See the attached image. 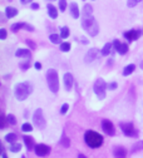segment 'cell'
Segmentation results:
<instances>
[{"mask_svg":"<svg viewBox=\"0 0 143 158\" xmlns=\"http://www.w3.org/2000/svg\"><path fill=\"white\" fill-rule=\"evenodd\" d=\"M32 93H33V85L29 82L18 83L14 89V94L18 101H25Z\"/></svg>","mask_w":143,"mask_h":158,"instance_id":"1","label":"cell"},{"mask_svg":"<svg viewBox=\"0 0 143 158\" xmlns=\"http://www.w3.org/2000/svg\"><path fill=\"white\" fill-rule=\"evenodd\" d=\"M82 27H83V29L90 36H95L99 33V25H98L97 20L93 18V15H90V16H82Z\"/></svg>","mask_w":143,"mask_h":158,"instance_id":"2","label":"cell"},{"mask_svg":"<svg viewBox=\"0 0 143 158\" xmlns=\"http://www.w3.org/2000/svg\"><path fill=\"white\" fill-rule=\"evenodd\" d=\"M84 141L90 148H99L103 144V137L95 131H87L84 134Z\"/></svg>","mask_w":143,"mask_h":158,"instance_id":"3","label":"cell"},{"mask_svg":"<svg viewBox=\"0 0 143 158\" xmlns=\"http://www.w3.org/2000/svg\"><path fill=\"white\" fill-rule=\"evenodd\" d=\"M47 82H48V87H49L50 92L58 93V90H59V77H58V72L55 69H48Z\"/></svg>","mask_w":143,"mask_h":158,"instance_id":"4","label":"cell"},{"mask_svg":"<svg viewBox=\"0 0 143 158\" xmlns=\"http://www.w3.org/2000/svg\"><path fill=\"white\" fill-rule=\"evenodd\" d=\"M107 88H108V84L102 78H98L94 82V85H93V90H94L95 95L99 98V99H104L106 98V89Z\"/></svg>","mask_w":143,"mask_h":158,"instance_id":"5","label":"cell"},{"mask_svg":"<svg viewBox=\"0 0 143 158\" xmlns=\"http://www.w3.org/2000/svg\"><path fill=\"white\" fill-rule=\"evenodd\" d=\"M33 122H34V124H35L38 128H40V129H44V128H45L47 122H45L43 110L40 109V108H38V109L34 112V114H33Z\"/></svg>","mask_w":143,"mask_h":158,"instance_id":"6","label":"cell"},{"mask_svg":"<svg viewBox=\"0 0 143 158\" xmlns=\"http://www.w3.org/2000/svg\"><path fill=\"white\" fill-rule=\"evenodd\" d=\"M100 54H102V52H100L98 48H90V49L87 52L86 56H84V62H86L87 64L93 63V62L95 60V59H97Z\"/></svg>","mask_w":143,"mask_h":158,"instance_id":"7","label":"cell"},{"mask_svg":"<svg viewBox=\"0 0 143 158\" xmlns=\"http://www.w3.org/2000/svg\"><path fill=\"white\" fill-rule=\"evenodd\" d=\"M120 129H122V132H123L127 137L137 135V132L134 129V126L131 122H122L120 123Z\"/></svg>","mask_w":143,"mask_h":158,"instance_id":"8","label":"cell"},{"mask_svg":"<svg viewBox=\"0 0 143 158\" xmlns=\"http://www.w3.org/2000/svg\"><path fill=\"white\" fill-rule=\"evenodd\" d=\"M143 34V31L142 30H139V29H132V30H128V31H124V38L127 39V40H129V42H134V40H137V39L141 36Z\"/></svg>","mask_w":143,"mask_h":158,"instance_id":"9","label":"cell"},{"mask_svg":"<svg viewBox=\"0 0 143 158\" xmlns=\"http://www.w3.org/2000/svg\"><path fill=\"white\" fill-rule=\"evenodd\" d=\"M113 47H114V49L117 50V53H119L120 55H124V54H127L128 53V45L127 44H124V43H120L118 39H116V40L113 42Z\"/></svg>","mask_w":143,"mask_h":158,"instance_id":"10","label":"cell"},{"mask_svg":"<svg viewBox=\"0 0 143 158\" xmlns=\"http://www.w3.org/2000/svg\"><path fill=\"white\" fill-rule=\"evenodd\" d=\"M34 151H35V154H36V156H39V157H44V156L49 154V152H50V147H48L47 144L40 143V144H36V146H35Z\"/></svg>","mask_w":143,"mask_h":158,"instance_id":"11","label":"cell"},{"mask_svg":"<svg viewBox=\"0 0 143 158\" xmlns=\"http://www.w3.org/2000/svg\"><path fill=\"white\" fill-rule=\"evenodd\" d=\"M102 128H103L104 133H107L108 135H113L114 132H116L113 123L111 121H108V119H103V122H102Z\"/></svg>","mask_w":143,"mask_h":158,"instance_id":"12","label":"cell"},{"mask_svg":"<svg viewBox=\"0 0 143 158\" xmlns=\"http://www.w3.org/2000/svg\"><path fill=\"white\" fill-rule=\"evenodd\" d=\"M63 81H64V87L65 89L69 92L73 87V75L70 73H65L64 77H63Z\"/></svg>","mask_w":143,"mask_h":158,"instance_id":"13","label":"cell"},{"mask_svg":"<svg viewBox=\"0 0 143 158\" xmlns=\"http://www.w3.org/2000/svg\"><path fill=\"white\" fill-rule=\"evenodd\" d=\"M113 154L116 158H126L127 157V151L124 147H116L113 151Z\"/></svg>","mask_w":143,"mask_h":158,"instance_id":"14","label":"cell"},{"mask_svg":"<svg viewBox=\"0 0 143 158\" xmlns=\"http://www.w3.org/2000/svg\"><path fill=\"white\" fill-rule=\"evenodd\" d=\"M70 15H72V18H74V19H79V16L82 15L77 3H70Z\"/></svg>","mask_w":143,"mask_h":158,"instance_id":"15","label":"cell"},{"mask_svg":"<svg viewBox=\"0 0 143 158\" xmlns=\"http://www.w3.org/2000/svg\"><path fill=\"white\" fill-rule=\"evenodd\" d=\"M30 50L29 49H18L15 52V56L16 58H25V59H29L30 58Z\"/></svg>","mask_w":143,"mask_h":158,"instance_id":"16","label":"cell"},{"mask_svg":"<svg viewBox=\"0 0 143 158\" xmlns=\"http://www.w3.org/2000/svg\"><path fill=\"white\" fill-rule=\"evenodd\" d=\"M47 10H48V15H49L52 19H57V18H58V9H57L54 5L48 4Z\"/></svg>","mask_w":143,"mask_h":158,"instance_id":"17","label":"cell"},{"mask_svg":"<svg viewBox=\"0 0 143 158\" xmlns=\"http://www.w3.org/2000/svg\"><path fill=\"white\" fill-rule=\"evenodd\" d=\"M18 9L16 8H13V6H8V8H5V16L6 18H14V16H16L18 15Z\"/></svg>","mask_w":143,"mask_h":158,"instance_id":"18","label":"cell"},{"mask_svg":"<svg viewBox=\"0 0 143 158\" xmlns=\"http://www.w3.org/2000/svg\"><path fill=\"white\" fill-rule=\"evenodd\" d=\"M23 138H24V143H25V146H27V148H28L29 151L35 148V143H34V139H33L32 137L25 135V137H23Z\"/></svg>","mask_w":143,"mask_h":158,"instance_id":"19","label":"cell"},{"mask_svg":"<svg viewBox=\"0 0 143 158\" xmlns=\"http://www.w3.org/2000/svg\"><path fill=\"white\" fill-rule=\"evenodd\" d=\"M93 14V6L89 4H86L82 10V16H90Z\"/></svg>","mask_w":143,"mask_h":158,"instance_id":"20","label":"cell"},{"mask_svg":"<svg viewBox=\"0 0 143 158\" xmlns=\"http://www.w3.org/2000/svg\"><path fill=\"white\" fill-rule=\"evenodd\" d=\"M112 48H113V44H111V43H107L103 48H102V55H104V56H107V55H109L111 54V50H112Z\"/></svg>","mask_w":143,"mask_h":158,"instance_id":"21","label":"cell"},{"mask_svg":"<svg viewBox=\"0 0 143 158\" xmlns=\"http://www.w3.org/2000/svg\"><path fill=\"white\" fill-rule=\"evenodd\" d=\"M49 40L53 44H62V43H60V40H62V36L58 35V34H50L49 35Z\"/></svg>","mask_w":143,"mask_h":158,"instance_id":"22","label":"cell"},{"mask_svg":"<svg viewBox=\"0 0 143 158\" xmlns=\"http://www.w3.org/2000/svg\"><path fill=\"white\" fill-rule=\"evenodd\" d=\"M134 69H136V65H134V64H129V65H127V67L123 69V75H124V77L131 75V74L134 72Z\"/></svg>","mask_w":143,"mask_h":158,"instance_id":"23","label":"cell"},{"mask_svg":"<svg viewBox=\"0 0 143 158\" xmlns=\"http://www.w3.org/2000/svg\"><path fill=\"white\" fill-rule=\"evenodd\" d=\"M24 27H25V23H15V24H13V25L10 27V29H11V31L16 33V31H19L20 29H23Z\"/></svg>","mask_w":143,"mask_h":158,"instance_id":"24","label":"cell"},{"mask_svg":"<svg viewBox=\"0 0 143 158\" xmlns=\"http://www.w3.org/2000/svg\"><path fill=\"white\" fill-rule=\"evenodd\" d=\"M69 28L68 27H62L60 28V36H62V39H67L69 36Z\"/></svg>","mask_w":143,"mask_h":158,"instance_id":"25","label":"cell"},{"mask_svg":"<svg viewBox=\"0 0 143 158\" xmlns=\"http://www.w3.org/2000/svg\"><path fill=\"white\" fill-rule=\"evenodd\" d=\"M5 141L9 142V143H15V141H16V134H15V133H8V134L5 135Z\"/></svg>","mask_w":143,"mask_h":158,"instance_id":"26","label":"cell"},{"mask_svg":"<svg viewBox=\"0 0 143 158\" xmlns=\"http://www.w3.org/2000/svg\"><path fill=\"white\" fill-rule=\"evenodd\" d=\"M70 48H72L70 43H68V42H64V43L60 44V50H62V52H69Z\"/></svg>","mask_w":143,"mask_h":158,"instance_id":"27","label":"cell"},{"mask_svg":"<svg viewBox=\"0 0 143 158\" xmlns=\"http://www.w3.org/2000/svg\"><path fill=\"white\" fill-rule=\"evenodd\" d=\"M20 149H22V144L20 143H11L10 144V151L11 152H19Z\"/></svg>","mask_w":143,"mask_h":158,"instance_id":"28","label":"cell"},{"mask_svg":"<svg viewBox=\"0 0 143 158\" xmlns=\"http://www.w3.org/2000/svg\"><path fill=\"white\" fill-rule=\"evenodd\" d=\"M67 6H68V4H67V0H59V9H60V11H65L67 10Z\"/></svg>","mask_w":143,"mask_h":158,"instance_id":"29","label":"cell"},{"mask_svg":"<svg viewBox=\"0 0 143 158\" xmlns=\"http://www.w3.org/2000/svg\"><path fill=\"white\" fill-rule=\"evenodd\" d=\"M22 131H23V132H32V131H33V126H32L30 123H24V124L22 126Z\"/></svg>","mask_w":143,"mask_h":158,"instance_id":"30","label":"cell"},{"mask_svg":"<svg viewBox=\"0 0 143 158\" xmlns=\"http://www.w3.org/2000/svg\"><path fill=\"white\" fill-rule=\"evenodd\" d=\"M141 2H142V0H127V6L128 8H134Z\"/></svg>","mask_w":143,"mask_h":158,"instance_id":"31","label":"cell"},{"mask_svg":"<svg viewBox=\"0 0 143 158\" xmlns=\"http://www.w3.org/2000/svg\"><path fill=\"white\" fill-rule=\"evenodd\" d=\"M6 121H8V123H9V124H11V126H14V124L16 123V119H15V117H14L13 114L6 115Z\"/></svg>","mask_w":143,"mask_h":158,"instance_id":"32","label":"cell"},{"mask_svg":"<svg viewBox=\"0 0 143 158\" xmlns=\"http://www.w3.org/2000/svg\"><path fill=\"white\" fill-rule=\"evenodd\" d=\"M60 144L62 146H64L65 148H68L69 146H70V142H69V138H67V137H63V139L60 141Z\"/></svg>","mask_w":143,"mask_h":158,"instance_id":"33","label":"cell"},{"mask_svg":"<svg viewBox=\"0 0 143 158\" xmlns=\"http://www.w3.org/2000/svg\"><path fill=\"white\" fill-rule=\"evenodd\" d=\"M6 122H8V121H6V117H4V115L0 117V128L4 129V128H5V123H6Z\"/></svg>","mask_w":143,"mask_h":158,"instance_id":"34","label":"cell"},{"mask_svg":"<svg viewBox=\"0 0 143 158\" xmlns=\"http://www.w3.org/2000/svg\"><path fill=\"white\" fill-rule=\"evenodd\" d=\"M0 39H2V40H5L6 39V30L4 28L0 29Z\"/></svg>","mask_w":143,"mask_h":158,"instance_id":"35","label":"cell"},{"mask_svg":"<svg viewBox=\"0 0 143 158\" xmlns=\"http://www.w3.org/2000/svg\"><path fill=\"white\" fill-rule=\"evenodd\" d=\"M68 109H69V106H68L67 103H64V104L62 106V108H60V113H62V114H65V113L68 112Z\"/></svg>","mask_w":143,"mask_h":158,"instance_id":"36","label":"cell"},{"mask_svg":"<svg viewBox=\"0 0 143 158\" xmlns=\"http://www.w3.org/2000/svg\"><path fill=\"white\" fill-rule=\"evenodd\" d=\"M29 67H30V63H29V60H28V62H25V63H20V68H22L23 70H27Z\"/></svg>","mask_w":143,"mask_h":158,"instance_id":"37","label":"cell"},{"mask_svg":"<svg viewBox=\"0 0 143 158\" xmlns=\"http://www.w3.org/2000/svg\"><path fill=\"white\" fill-rule=\"evenodd\" d=\"M117 87H118L117 82H112V83H109V84H108V89H111V90H116V89H117Z\"/></svg>","mask_w":143,"mask_h":158,"instance_id":"38","label":"cell"},{"mask_svg":"<svg viewBox=\"0 0 143 158\" xmlns=\"http://www.w3.org/2000/svg\"><path fill=\"white\" fill-rule=\"evenodd\" d=\"M27 44H28L29 47H32L33 49H35V48H36V44H35L33 40H30V39H28V40H27Z\"/></svg>","mask_w":143,"mask_h":158,"instance_id":"39","label":"cell"},{"mask_svg":"<svg viewBox=\"0 0 143 158\" xmlns=\"http://www.w3.org/2000/svg\"><path fill=\"white\" fill-rule=\"evenodd\" d=\"M24 29H25V30H28V31H34V27H33V25H29V24H27V23H25Z\"/></svg>","mask_w":143,"mask_h":158,"instance_id":"40","label":"cell"},{"mask_svg":"<svg viewBox=\"0 0 143 158\" xmlns=\"http://www.w3.org/2000/svg\"><path fill=\"white\" fill-rule=\"evenodd\" d=\"M30 8H32L33 10H38V9H39V4H38V3H32V4H30Z\"/></svg>","mask_w":143,"mask_h":158,"instance_id":"41","label":"cell"},{"mask_svg":"<svg viewBox=\"0 0 143 158\" xmlns=\"http://www.w3.org/2000/svg\"><path fill=\"white\" fill-rule=\"evenodd\" d=\"M34 67H35V69H36V70H40V69H42V64H40L39 62H36V63L34 64Z\"/></svg>","mask_w":143,"mask_h":158,"instance_id":"42","label":"cell"},{"mask_svg":"<svg viewBox=\"0 0 143 158\" xmlns=\"http://www.w3.org/2000/svg\"><path fill=\"white\" fill-rule=\"evenodd\" d=\"M30 2H32V0H20V3H22V4H28Z\"/></svg>","mask_w":143,"mask_h":158,"instance_id":"43","label":"cell"},{"mask_svg":"<svg viewBox=\"0 0 143 158\" xmlns=\"http://www.w3.org/2000/svg\"><path fill=\"white\" fill-rule=\"evenodd\" d=\"M78 158H87V157H86V156H84V154H82V153H80V154H79V156H78Z\"/></svg>","mask_w":143,"mask_h":158,"instance_id":"44","label":"cell"},{"mask_svg":"<svg viewBox=\"0 0 143 158\" xmlns=\"http://www.w3.org/2000/svg\"><path fill=\"white\" fill-rule=\"evenodd\" d=\"M3 158H8V156H6L5 153H3Z\"/></svg>","mask_w":143,"mask_h":158,"instance_id":"45","label":"cell"},{"mask_svg":"<svg viewBox=\"0 0 143 158\" xmlns=\"http://www.w3.org/2000/svg\"><path fill=\"white\" fill-rule=\"evenodd\" d=\"M139 65H141V68H142V69H143V60H142V62H141V64H139Z\"/></svg>","mask_w":143,"mask_h":158,"instance_id":"46","label":"cell"},{"mask_svg":"<svg viewBox=\"0 0 143 158\" xmlns=\"http://www.w3.org/2000/svg\"><path fill=\"white\" fill-rule=\"evenodd\" d=\"M23 158H25V157H23Z\"/></svg>","mask_w":143,"mask_h":158,"instance_id":"47","label":"cell"},{"mask_svg":"<svg viewBox=\"0 0 143 158\" xmlns=\"http://www.w3.org/2000/svg\"><path fill=\"white\" fill-rule=\"evenodd\" d=\"M52 2H53V0H52Z\"/></svg>","mask_w":143,"mask_h":158,"instance_id":"48","label":"cell"}]
</instances>
